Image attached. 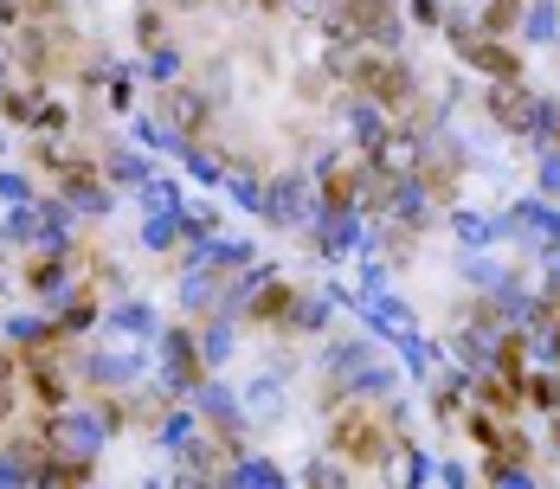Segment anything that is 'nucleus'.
Instances as JSON below:
<instances>
[{"instance_id":"10","label":"nucleus","mask_w":560,"mask_h":489,"mask_svg":"<svg viewBox=\"0 0 560 489\" xmlns=\"http://www.w3.org/2000/svg\"><path fill=\"white\" fill-rule=\"evenodd\" d=\"M97 167H104V181H116V187H142V181L155 174L142 155H129V149H104V162Z\"/></svg>"},{"instance_id":"27","label":"nucleus","mask_w":560,"mask_h":489,"mask_svg":"<svg viewBox=\"0 0 560 489\" xmlns=\"http://www.w3.org/2000/svg\"><path fill=\"white\" fill-rule=\"evenodd\" d=\"M548 438H555V451H560V406H555V426H548Z\"/></svg>"},{"instance_id":"12","label":"nucleus","mask_w":560,"mask_h":489,"mask_svg":"<svg viewBox=\"0 0 560 489\" xmlns=\"http://www.w3.org/2000/svg\"><path fill=\"white\" fill-rule=\"evenodd\" d=\"M91 323H97V290H91V283H78V290H71V303L58 310V328H65V335H78V328H91Z\"/></svg>"},{"instance_id":"5","label":"nucleus","mask_w":560,"mask_h":489,"mask_svg":"<svg viewBox=\"0 0 560 489\" xmlns=\"http://www.w3.org/2000/svg\"><path fill=\"white\" fill-rule=\"evenodd\" d=\"M162 361H168L174 393H194V386L207 381V354H200V335H194V328H168V335H162Z\"/></svg>"},{"instance_id":"14","label":"nucleus","mask_w":560,"mask_h":489,"mask_svg":"<svg viewBox=\"0 0 560 489\" xmlns=\"http://www.w3.org/2000/svg\"><path fill=\"white\" fill-rule=\"evenodd\" d=\"M136 46H142V53L168 46V20H162V7H155V0H149V7L136 13Z\"/></svg>"},{"instance_id":"13","label":"nucleus","mask_w":560,"mask_h":489,"mask_svg":"<svg viewBox=\"0 0 560 489\" xmlns=\"http://www.w3.org/2000/svg\"><path fill=\"white\" fill-rule=\"evenodd\" d=\"M432 412H439L445 426L464 419V381H457V374H439V381H432Z\"/></svg>"},{"instance_id":"8","label":"nucleus","mask_w":560,"mask_h":489,"mask_svg":"<svg viewBox=\"0 0 560 489\" xmlns=\"http://www.w3.org/2000/svg\"><path fill=\"white\" fill-rule=\"evenodd\" d=\"M142 245L149 252H174L180 245V200H168V207H142Z\"/></svg>"},{"instance_id":"28","label":"nucleus","mask_w":560,"mask_h":489,"mask_svg":"<svg viewBox=\"0 0 560 489\" xmlns=\"http://www.w3.org/2000/svg\"><path fill=\"white\" fill-rule=\"evenodd\" d=\"M0 335H7V316H0Z\"/></svg>"},{"instance_id":"18","label":"nucleus","mask_w":560,"mask_h":489,"mask_svg":"<svg viewBox=\"0 0 560 489\" xmlns=\"http://www.w3.org/2000/svg\"><path fill=\"white\" fill-rule=\"evenodd\" d=\"M104 328H122V335H142V328H155V316H149L142 303H122V310H110V316H104Z\"/></svg>"},{"instance_id":"7","label":"nucleus","mask_w":560,"mask_h":489,"mask_svg":"<svg viewBox=\"0 0 560 489\" xmlns=\"http://www.w3.org/2000/svg\"><path fill=\"white\" fill-rule=\"evenodd\" d=\"M26 393H33L46 412L71 406V386H65V374L52 368V354H26Z\"/></svg>"},{"instance_id":"15","label":"nucleus","mask_w":560,"mask_h":489,"mask_svg":"<svg viewBox=\"0 0 560 489\" xmlns=\"http://www.w3.org/2000/svg\"><path fill=\"white\" fill-rule=\"evenodd\" d=\"M515 20H522V0H490V7H483V26H477V33L503 39V33H515Z\"/></svg>"},{"instance_id":"6","label":"nucleus","mask_w":560,"mask_h":489,"mask_svg":"<svg viewBox=\"0 0 560 489\" xmlns=\"http://www.w3.org/2000/svg\"><path fill=\"white\" fill-rule=\"evenodd\" d=\"M26 290H33V296H46V303H58V296L71 290V258L46 245V252H39V258L26 265Z\"/></svg>"},{"instance_id":"20","label":"nucleus","mask_w":560,"mask_h":489,"mask_svg":"<svg viewBox=\"0 0 560 489\" xmlns=\"http://www.w3.org/2000/svg\"><path fill=\"white\" fill-rule=\"evenodd\" d=\"M0 200H13V207H20V200H39V187H33L26 174H0Z\"/></svg>"},{"instance_id":"23","label":"nucleus","mask_w":560,"mask_h":489,"mask_svg":"<svg viewBox=\"0 0 560 489\" xmlns=\"http://www.w3.org/2000/svg\"><path fill=\"white\" fill-rule=\"evenodd\" d=\"M13 374H20V354H13V348H0V386H13Z\"/></svg>"},{"instance_id":"4","label":"nucleus","mask_w":560,"mask_h":489,"mask_svg":"<svg viewBox=\"0 0 560 489\" xmlns=\"http://www.w3.org/2000/svg\"><path fill=\"white\" fill-rule=\"evenodd\" d=\"M490 116H497V129H509V136H535L541 116H548V104L515 78V84H497V91H490Z\"/></svg>"},{"instance_id":"9","label":"nucleus","mask_w":560,"mask_h":489,"mask_svg":"<svg viewBox=\"0 0 560 489\" xmlns=\"http://www.w3.org/2000/svg\"><path fill=\"white\" fill-rule=\"evenodd\" d=\"M477 406H490V412H522V381H509V374H477Z\"/></svg>"},{"instance_id":"2","label":"nucleus","mask_w":560,"mask_h":489,"mask_svg":"<svg viewBox=\"0 0 560 489\" xmlns=\"http://www.w3.org/2000/svg\"><path fill=\"white\" fill-rule=\"evenodd\" d=\"M155 123H168L180 142H194V136H207L213 129V97L200 91V84H187V78H174V84H155V109H149Z\"/></svg>"},{"instance_id":"25","label":"nucleus","mask_w":560,"mask_h":489,"mask_svg":"<svg viewBox=\"0 0 560 489\" xmlns=\"http://www.w3.org/2000/svg\"><path fill=\"white\" fill-rule=\"evenodd\" d=\"M548 194H560V162H548Z\"/></svg>"},{"instance_id":"22","label":"nucleus","mask_w":560,"mask_h":489,"mask_svg":"<svg viewBox=\"0 0 560 489\" xmlns=\"http://www.w3.org/2000/svg\"><path fill=\"white\" fill-rule=\"evenodd\" d=\"M129 104H136V91H129L122 78H110V109H129Z\"/></svg>"},{"instance_id":"11","label":"nucleus","mask_w":560,"mask_h":489,"mask_svg":"<svg viewBox=\"0 0 560 489\" xmlns=\"http://www.w3.org/2000/svg\"><path fill=\"white\" fill-rule=\"evenodd\" d=\"M26 129H33V136H52V142H65V136H71V109L58 104L52 91H46V97H39V109H33V123H26Z\"/></svg>"},{"instance_id":"26","label":"nucleus","mask_w":560,"mask_h":489,"mask_svg":"<svg viewBox=\"0 0 560 489\" xmlns=\"http://www.w3.org/2000/svg\"><path fill=\"white\" fill-rule=\"evenodd\" d=\"M7 71H13V58L0 53V91H7Z\"/></svg>"},{"instance_id":"19","label":"nucleus","mask_w":560,"mask_h":489,"mask_svg":"<svg viewBox=\"0 0 560 489\" xmlns=\"http://www.w3.org/2000/svg\"><path fill=\"white\" fill-rule=\"evenodd\" d=\"M522 399H535V406H548V412H555V406H560V381H555V374H528V381H522Z\"/></svg>"},{"instance_id":"24","label":"nucleus","mask_w":560,"mask_h":489,"mask_svg":"<svg viewBox=\"0 0 560 489\" xmlns=\"http://www.w3.org/2000/svg\"><path fill=\"white\" fill-rule=\"evenodd\" d=\"M303 477H316V484H341V464H310Z\"/></svg>"},{"instance_id":"21","label":"nucleus","mask_w":560,"mask_h":489,"mask_svg":"<svg viewBox=\"0 0 560 489\" xmlns=\"http://www.w3.org/2000/svg\"><path fill=\"white\" fill-rule=\"evenodd\" d=\"M174 71H180V58H174L168 46H155V53H149V78H155V84H174Z\"/></svg>"},{"instance_id":"1","label":"nucleus","mask_w":560,"mask_h":489,"mask_svg":"<svg viewBox=\"0 0 560 489\" xmlns=\"http://www.w3.org/2000/svg\"><path fill=\"white\" fill-rule=\"evenodd\" d=\"M329 451L341 464H361V470H381L393 451V426H381L368 406H341L336 412V432H329Z\"/></svg>"},{"instance_id":"16","label":"nucleus","mask_w":560,"mask_h":489,"mask_svg":"<svg viewBox=\"0 0 560 489\" xmlns=\"http://www.w3.org/2000/svg\"><path fill=\"white\" fill-rule=\"evenodd\" d=\"M245 412H252V419H278V412H283L278 381H252V393H245Z\"/></svg>"},{"instance_id":"3","label":"nucleus","mask_w":560,"mask_h":489,"mask_svg":"<svg viewBox=\"0 0 560 489\" xmlns=\"http://www.w3.org/2000/svg\"><path fill=\"white\" fill-rule=\"evenodd\" d=\"M265 219H271L278 232H303V225L316 219V181H303V174L265 181Z\"/></svg>"},{"instance_id":"17","label":"nucleus","mask_w":560,"mask_h":489,"mask_svg":"<svg viewBox=\"0 0 560 489\" xmlns=\"http://www.w3.org/2000/svg\"><path fill=\"white\" fill-rule=\"evenodd\" d=\"M232 484H283L278 464H265V457H232V470H225Z\"/></svg>"}]
</instances>
